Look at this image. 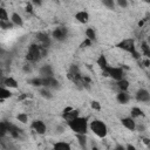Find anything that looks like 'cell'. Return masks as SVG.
Masks as SVG:
<instances>
[{
	"mask_svg": "<svg viewBox=\"0 0 150 150\" xmlns=\"http://www.w3.org/2000/svg\"><path fill=\"white\" fill-rule=\"evenodd\" d=\"M68 125L75 134H86L88 129V118L77 116L74 120L68 121Z\"/></svg>",
	"mask_w": 150,
	"mask_h": 150,
	"instance_id": "1",
	"label": "cell"
},
{
	"mask_svg": "<svg viewBox=\"0 0 150 150\" xmlns=\"http://www.w3.org/2000/svg\"><path fill=\"white\" fill-rule=\"evenodd\" d=\"M90 129H91V131H93L96 136H98V137H101V138L105 137L107 134H108L107 125H105L102 121H100V120H94V121L90 123Z\"/></svg>",
	"mask_w": 150,
	"mask_h": 150,
	"instance_id": "2",
	"label": "cell"
},
{
	"mask_svg": "<svg viewBox=\"0 0 150 150\" xmlns=\"http://www.w3.org/2000/svg\"><path fill=\"white\" fill-rule=\"evenodd\" d=\"M41 48L42 46L41 45H30L29 46V49H28V53L26 55V59L30 62H36L40 60V57H42V54H41Z\"/></svg>",
	"mask_w": 150,
	"mask_h": 150,
	"instance_id": "3",
	"label": "cell"
},
{
	"mask_svg": "<svg viewBox=\"0 0 150 150\" xmlns=\"http://www.w3.org/2000/svg\"><path fill=\"white\" fill-rule=\"evenodd\" d=\"M107 74H108V76H111L114 80H116V81H118V80H122L123 79V76H124V71H123V69L122 68H116V67H107L105 69H103Z\"/></svg>",
	"mask_w": 150,
	"mask_h": 150,
	"instance_id": "4",
	"label": "cell"
},
{
	"mask_svg": "<svg viewBox=\"0 0 150 150\" xmlns=\"http://www.w3.org/2000/svg\"><path fill=\"white\" fill-rule=\"evenodd\" d=\"M67 34H68V32H67V28H64V27H57L53 30V38L57 41L66 40Z\"/></svg>",
	"mask_w": 150,
	"mask_h": 150,
	"instance_id": "5",
	"label": "cell"
},
{
	"mask_svg": "<svg viewBox=\"0 0 150 150\" xmlns=\"http://www.w3.org/2000/svg\"><path fill=\"white\" fill-rule=\"evenodd\" d=\"M79 116V110L77 109H73L71 107H67L66 109H63V112H62V117L66 120V121H70V120H74L75 117Z\"/></svg>",
	"mask_w": 150,
	"mask_h": 150,
	"instance_id": "6",
	"label": "cell"
},
{
	"mask_svg": "<svg viewBox=\"0 0 150 150\" xmlns=\"http://www.w3.org/2000/svg\"><path fill=\"white\" fill-rule=\"evenodd\" d=\"M117 47L121 48V49H124V50H127V52H130V53H132L134 50H136V49H135V45H134V40H132V39L123 40L122 42H120V43L117 45Z\"/></svg>",
	"mask_w": 150,
	"mask_h": 150,
	"instance_id": "7",
	"label": "cell"
},
{
	"mask_svg": "<svg viewBox=\"0 0 150 150\" xmlns=\"http://www.w3.org/2000/svg\"><path fill=\"white\" fill-rule=\"evenodd\" d=\"M42 79V86H45L46 88H59V81L55 80L53 76H48V77H41Z\"/></svg>",
	"mask_w": 150,
	"mask_h": 150,
	"instance_id": "8",
	"label": "cell"
},
{
	"mask_svg": "<svg viewBox=\"0 0 150 150\" xmlns=\"http://www.w3.org/2000/svg\"><path fill=\"white\" fill-rule=\"evenodd\" d=\"M32 128H33L38 134H40V135H43V134L46 132V130H47L46 124H45L42 121H40V120H35V121H33V123H32Z\"/></svg>",
	"mask_w": 150,
	"mask_h": 150,
	"instance_id": "9",
	"label": "cell"
},
{
	"mask_svg": "<svg viewBox=\"0 0 150 150\" xmlns=\"http://www.w3.org/2000/svg\"><path fill=\"white\" fill-rule=\"evenodd\" d=\"M136 100L139 102H149L150 100V95L149 91L146 89H139L136 93Z\"/></svg>",
	"mask_w": 150,
	"mask_h": 150,
	"instance_id": "10",
	"label": "cell"
},
{
	"mask_svg": "<svg viewBox=\"0 0 150 150\" xmlns=\"http://www.w3.org/2000/svg\"><path fill=\"white\" fill-rule=\"evenodd\" d=\"M36 39L41 43V46H43L46 48H48V46L50 45V40H49V38H48V35L46 33H38L36 34Z\"/></svg>",
	"mask_w": 150,
	"mask_h": 150,
	"instance_id": "11",
	"label": "cell"
},
{
	"mask_svg": "<svg viewBox=\"0 0 150 150\" xmlns=\"http://www.w3.org/2000/svg\"><path fill=\"white\" fill-rule=\"evenodd\" d=\"M75 19L81 23H86L89 20V14L87 12H84V11H81V12H77L75 14Z\"/></svg>",
	"mask_w": 150,
	"mask_h": 150,
	"instance_id": "12",
	"label": "cell"
},
{
	"mask_svg": "<svg viewBox=\"0 0 150 150\" xmlns=\"http://www.w3.org/2000/svg\"><path fill=\"white\" fill-rule=\"evenodd\" d=\"M122 124L127 128V129H129V130H135V128H136V124H135V122H134V120L132 118H130V117H125V118H122Z\"/></svg>",
	"mask_w": 150,
	"mask_h": 150,
	"instance_id": "13",
	"label": "cell"
},
{
	"mask_svg": "<svg viewBox=\"0 0 150 150\" xmlns=\"http://www.w3.org/2000/svg\"><path fill=\"white\" fill-rule=\"evenodd\" d=\"M40 74L42 75V77H48V76H53V69L49 64H45L43 67H41L40 69Z\"/></svg>",
	"mask_w": 150,
	"mask_h": 150,
	"instance_id": "14",
	"label": "cell"
},
{
	"mask_svg": "<svg viewBox=\"0 0 150 150\" xmlns=\"http://www.w3.org/2000/svg\"><path fill=\"white\" fill-rule=\"evenodd\" d=\"M129 100H130V95H129L128 93H125V91H120V93L117 94V101H118L120 103L125 104V103L129 102Z\"/></svg>",
	"mask_w": 150,
	"mask_h": 150,
	"instance_id": "15",
	"label": "cell"
},
{
	"mask_svg": "<svg viewBox=\"0 0 150 150\" xmlns=\"http://www.w3.org/2000/svg\"><path fill=\"white\" fill-rule=\"evenodd\" d=\"M4 86L9 87V88H18V82L13 77H5Z\"/></svg>",
	"mask_w": 150,
	"mask_h": 150,
	"instance_id": "16",
	"label": "cell"
},
{
	"mask_svg": "<svg viewBox=\"0 0 150 150\" xmlns=\"http://www.w3.org/2000/svg\"><path fill=\"white\" fill-rule=\"evenodd\" d=\"M97 64L101 69H105L108 67V62H107V59L104 55H100L98 59H97Z\"/></svg>",
	"mask_w": 150,
	"mask_h": 150,
	"instance_id": "17",
	"label": "cell"
},
{
	"mask_svg": "<svg viewBox=\"0 0 150 150\" xmlns=\"http://www.w3.org/2000/svg\"><path fill=\"white\" fill-rule=\"evenodd\" d=\"M12 22L16 26H22L23 25V21L21 19V16L18 14V13H13L12 14Z\"/></svg>",
	"mask_w": 150,
	"mask_h": 150,
	"instance_id": "18",
	"label": "cell"
},
{
	"mask_svg": "<svg viewBox=\"0 0 150 150\" xmlns=\"http://www.w3.org/2000/svg\"><path fill=\"white\" fill-rule=\"evenodd\" d=\"M117 87L121 89V91H125V90L129 88V82H128L127 80H124V79L118 80V81H117Z\"/></svg>",
	"mask_w": 150,
	"mask_h": 150,
	"instance_id": "19",
	"label": "cell"
},
{
	"mask_svg": "<svg viewBox=\"0 0 150 150\" xmlns=\"http://www.w3.org/2000/svg\"><path fill=\"white\" fill-rule=\"evenodd\" d=\"M54 149H56V150H69L70 145L68 143H64V142H59V143L54 144Z\"/></svg>",
	"mask_w": 150,
	"mask_h": 150,
	"instance_id": "20",
	"label": "cell"
},
{
	"mask_svg": "<svg viewBox=\"0 0 150 150\" xmlns=\"http://www.w3.org/2000/svg\"><path fill=\"white\" fill-rule=\"evenodd\" d=\"M11 96H12V93L0 86V98L6 100V98H8V97H11Z\"/></svg>",
	"mask_w": 150,
	"mask_h": 150,
	"instance_id": "21",
	"label": "cell"
},
{
	"mask_svg": "<svg viewBox=\"0 0 150 150\" xmlns=\"http://www.w3.org/2000/svg\"><path fill=\"white\" fill-rule=\"evenodd\" d=\"M76 137L79 139V143L82 148H86V143H87V137L86 134H76Z\"/></svg>",
	"mask_w": 150,
	"mask_h": 150,
	"instance_id": "22",
	"label": "cell"
},
{
	"mask_svg": "<svg viewBox=\"0 0 150 150\" xmlns=\"http://www.w3.org/2000/svg\"><path fill=\"white\" fill-rule=\"evenodd\" d=\"M86 35H87V38H88L89 40H91V41H94V40L96 39V34H95V30H94L93 28H87Z\"/></svg>",
	"mask_w": 150,
	"mask_h": 150,
	"instance_id": "23",
	"label": "cell"
},
{
	"mask_svg": "<svg viewBox=\"0 0 150 150\" xmlns=\"http://www.w3.org/2000/svg\"><path fill=\"white\" fill-rule=\"evenodd\" d=\"M28 83L32 86H35V87H40V86H42V79L41 77H34V79L29 80Z\"/></svg>",
	"mask_w": 150,
	"mask_h": 150,
	"instance_id": "24",
	"label": "cell"
},
{
	"mask_svg": "<svg viewBox=\"0 0 150 150\" xmlns=\"http://www.w3.org/2000/svg\"><path fill=\"white\" fill-rule=\"evenodd\" d=\"M12 27H13V23L9 22L8 20H7V21L0 20V28H2V29H9V28H12Z\"/></svg>",
	"mask_w": 150,
	"mask_h": 150,
	"instance_id": "25",
	"label": "cell"
},
{
	"mask_svg": "<svg viewBox=\"0 0 150 150\" xmlns=\"http://www.w3.org/2000/svg\"><path fill=\"white\" fill-rule=\"evenodd\" d=\"M131 115H132L134 117H138V116H142V115H143V111H142L139 108L134 107V108L131 109Z\"/></svg>",
	"mask_w": 150,
	"mask_h": 150,
	"instance_id": "26",
	"label": "cell"
},
{
	"mask_svg": "<svg viewBox=\"0 0 150 150\" xmlns=\"http://www.w3.org/2000/svg\"><path fill=\"white\" fill-rule=\"evenodd\" d=\"M40 94H41V96L42 97H45V98H52V94H50V91L48 90V88H45V89H41V91H40Z\"/></svg>",
	"mask_w": 150,
	"mask_h": 150,
	"instance_id": "27",
	"label": "cell"
},
{
	"mask_svg": "<svg viewBox=\"0 0 150 150\" xmlns=\"http://www.w3.org/2000/svg\"><path fill=\"white\" fill-rule=\"evenodd\" d=\"M16 118H18V121L19 122H21V123H27V121H28V116L26 115V114H19L18 116H16Z\"/></svg>",
	"mask_w": 150,
	"mask_h": 150,
	"instance_id": "28",
	"label": "cell"
},
{
	"mask_svg": "<svg viewBox=\"0 0 150 150\" xmlns=\"http://www.w3.org/2000/svg\"><path fill=\"white\" fill-rule=\"evenodd\" d=\"M142 50L144 53L145 56H149L150 55V49H149V46L146 42H142Z\"/></svg>",
	"mask_w": 150,
	"mask_h": 150,
	"instance_id": "29",
	"label": "cell"
},
{
	"mask_svg": "<svg viewBox=\"0 0 150 150\" xmlns=\"http://www.w3.org/2000/svg\"><path fill=\"white\" fill-rule=\"evenodd\" d=\"M0 20H5V21L8 20V15H7L6 9L5 8H1V7H0Z\"/></svg>",
	"mask_w": 150,
	"mask_h": 150,
	"instance_id": "30",
	"label": "cell"
},
{
	"mask_svg": "<svg viewBox=\"0 0 150 150\" xmlns=\"http://www.w3.org/2000/svg\"><path fill=\"white\" fill-rule=\"evenodd\" d=\"M102 2H103V5L107 6L108 8H114V6H115L114 0H102Z\"/></svg>",
	"mask_w": 150,
	"mask_h": 150,
	"instance_id": "31",
	"label": "cell"
},
{
	"mask_svg": "<svg viewBox=\"0 0 150 150\" xmlns=\"http://www.w3.org/2000/svg\"><path fill=\"white\" fill-rule=\"evenodd\" d=\"M6 132H7V130H6L5 123H4V122H0V138H1V137H4Z\"/></svg>",
	"mask_w": 150,
	"mask_h": 150,
	"instance_id": "32",
	"label": "cell"
},
{
	"mask_svg": "<svg viewBox=\"0 0 150 150\" xmlns=\"http://www.w3.org/2000/svg\"><path fill=\"white\" fill-rule=\"evenodd\" d=\"M91 108L95 109V110H100L101 109V105H100V103L97 101H93L91 102Z\"/></svg>",
	"mask_w": 150,
	"mask_h": 150,
	"instance_id": "33",
	"label": "cell"
},
{
	"mask_svg": "<svg viewBox=\"0 0 150 150\" xmlns=\"http://www.w3.org/2000/svg\"><path fill=\"white\" fill-rule=\"evenodd\" d=\"M117 5L120 6V7H127L128 6V1L127 0H117Z\"/></svg>",
	"mask_w": 150,
	"mask_h": 150,
	"instance_id": "34",
	"label": "cell"
},
{
	"mask_svg": "<svg viewBox=\"0 0 150 150\" xmlns=\"http://www.w3.org/2000/svg\"><path fill=\"white\" fill-rule=\"evenodd\" d=\"M26 12H27V13H29V14H32V13H33V7H32V5H30V4H27V5H26Z\"/></svg>",
	"mask_w": 150,
	"mask_h": 150,
	"instance_id": "35",
	"label": "cell"
},
{
	"mask_svg": "<svg viewBox=\"0 0 150 150\" xmlns=\"http://www.w3.org/2000/svg\"><path fill=\"white\" fill-rule=\"evenodd\" d=\"M90 43H91V40H89V39H88V38H87V39H86V40H84V42H83V43H82V46H89V45H90Z\"/></svg>",
	"mask_w": 150,
	"mask_h": 150,
	"instance_id": "36",
	"label": "cell"
},
{
	"mask_svg": "<svg viewBox=\"0 0 150 150\" xmlns=\"http://www.w3.org/2000/svg\"><path fill=\"white\" fill-rule=\"evenodd\" d=\"M32 2H33L34 5H36V6H40V5L42 4V1H41V0H32Z\"/></svg>",
	"mask_w": 150,
	"mask_h": 150,
	"instance_id": "37",
	"label": "cell"
},
{
	"mask_svg": "<svg viewBox=\"0 0 150 150\" xmlns=\"http://www.w3.org/2000/svg\"><path fill=\"white\" fill-rule=\"evenodd\" d=\"M23 71H26V73H29V71H30V67H28V66H25V67H23Z\"/></svg>",
	"mask_w": 150,
	"mask_h": 150,
	"instance_id": "38",
	"label": "cell"
},
{
	"mask_svg": "<svg viewBox=\"0 0 150 150\" xmlns=\"http://www.w3.org/2000/svg\"><path fill=\"white\" fill-rule=\"evenodd\" d=\"M143 64H144L145 67H149V64H150V62H149V60H148V59H146V60H144V61H143Z\"/></svg>",
	"mask_w": 150,
	"mask_h": 150,
	"instance_id": "39",
	"label": "cell"
},
{
	"mask_svg": "<svg viewBox=\"0 0 150 150\" xmlns=\"http://www.w3.org/2000/svg\"><path fill=\"white\" fill-rule=\"evenodd\" d=\"M145 21H146V19H144V20H142V21H139V22H138V26H139V27H142V26L144 25V22H145Z\"/></svg>",
	"mask_w": 150,
	"mask_h": 150,
	"instance_id": "40",
	"label": "cell"
},
{
	"mask_svg": "<svg viewBox=\"0 0 150 150\" xmlns=\"http://www.w3.org/2000/svg\"><path fill=\"white\" fill-rule=\"evenodd\" d=\"M127 149H128V150H135V146H134V145H130V144H129V145L127 146Z\"/></svg>",
	"mask_w": 150,
	"mask_h": 150,
	"instance_id": "41",
	"label": "cell"
},
{
	"mask_svg": "<svg viewBox=\"0 0 150 150\" xmlns=\"http://www.w3.org/2000/svg\"><path fill=\"white\" fill-rule=\"evenodd\" d=\"M143 142H144L145 144H149V139H148V138H143Z\"/></svg>",
	"mask_w": 150,
	"mask_h": 150,
	"instance_id": "42",
	"label": "cell"
},
{
	"mask_svg": "<svg viewBox=\"0 0 150 150\" xmlns=\"http://www.w3.org/2000/svg\"><path fill=\"white\" fill-rule=\"evenodd\" d=\"M116 149H121V150H123V149H124V148H123V146H122V145H117V146H116Z\"/></svg>",
	"mask_w": 150,
	"mask_h": 150,
	"instance_id": "43",
	"label": "cell"
},
{
	"mask_svg": "<svg viewBox=\"0 0 150 150\" xmlns=\"http://www.w3.org/2000/svg\"><path fill=\"white\" fill-rule=\"evenodd\" d=\"M144 1H145V2H149V1H150V0H144Z\"/></svg>",
	"mask_w": 150,
	"mask_h": 150,
	"instance_id": "44",
	"label": "cell"
}]
</instances>
